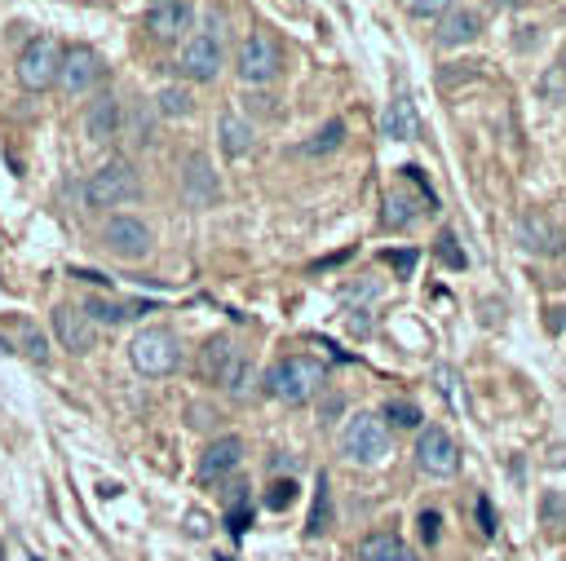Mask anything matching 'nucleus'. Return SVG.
Listing matches in <instances>:
<instances>
[{"instance_id":"nucleus-1","label":"nucleus","mask_w":566,"mask_h":561,"mask_svg":"<svg viewBox=\"0 0 566 561\" xmlns=\"http://www.w3.org/2000/svg\"><path fill=\"white\" fill-rule=\"evenodd\" d=\"M323 384H327V367L318 358H305V353H287L265 371V393L279 402H292V406L310 402Z\"/></svg>"},{"instance_id":"nucleus-2","label":"nucleus","mask_w":566,"mask_h":561,"mask_svg":"<svg viewBox=\"0 0 566 561\" xmlns=\"http://www.w3.org/2000/svg\"><path fill=\"white\" fill-rule=\"evenodd\" d=\"M199 367H203V375L217 380L230 398H248L252 362H248V353H243L230 336H212V340L203 345V353H199Z\"/></svg>"},{"instance_id":"nucleus-3","label":"nucleus","mask_w":566,"mask_h":561,"mask_svg":"<svg viewBox=\"0 0 566 561\" xmlns=\"http://www.w3.org/2000/svg\"><path fill=\"white\" fill-rule=\"evenodd\" d=\"M221 62H226V18L221 13H208L203 18V27L186 40V49H181V75H190V80H212L217 71H221Z\"/></svg>"},{"instance_id":"nucleus-4","label":"nucleus","mask_w":566,"mask_h":561,"mask_svg":"<svg viewBox=\"0 0 566 561\" xmlns=\"http://www.w3.org/2000/svg\"><path fill=\"white\" fill-rule=\"evenodd\" d=\"M137 194H142V177H137V168H133L128 159L102 163V168L88 177V186H84L88 208H119V203H133Z\"/></svg>"},{"instance_id":"nucleus-5","label":"nucleus","mask_w":566,"mask_h":561,"mask_svg":"<svg viewBox=\"0 0 566 561\" xmlns=\"http://www.w3.org/2000/svg\"><path fill=\"white\" fill-rule=\"evenodd\" d=\"M340 455L349 464H380L389 455V424L371 411H358L349 415L345 433H340Z\"/></svg>"},{"instance_id":"nucleus-6","label":"nucleus","mask_w":566,"mask_h":561,"mask_svg":"<svg viewBox=\"0 0 566 561\" xmlns=\"http://www.w3.org/2000/svg\"><path fill=\"white\" fill-rule=\"evenodd\" d=\"M128 358L142 375H168L181 362V340L168 327H142L128 345Z\"/></svg>"},{"instance_id":"nucleus-7","label":"nucleus","mask_w":566,"mask_h":561,"mask_svg":"<svg viewBox=\"0 0 566 561\" xmlns=\"http://www.w3.org/2000/svg\"><path fill=\"white\" fill-rule=\"evenodd\" d=\"M62 53H66V49H62L53 35H31L27 49L18 53V84L31 88V93L57 84V75H62Z\"/></svg>"},{"instance_id":"nucleus-8","label":"nucleus","mask_w":566,"mask_h":561,"mask_svg":"<svg viewBox=\"0 0 566 561\" xmlns=\"http://www.w3.org/2000/svg\"><path fill=\"white\" fill-rule=\"evenodd\" d=\"M234 71H239L248 84H270V80L283 71V49H279V40L265 35V31H252V35L239 44V53H234Z\"/></svg>"},{"instance_id":"nucleus-9","label":"nucleus","mask_w":566,"mask_h":561,"mask_svg":"<svg viewBox=\"0 0 566 561\" xmlns=\"http://www.w3.org/2000/svg\"><path fill=\"white\" fill-rule=\"evenodd\" d=\"M416 464H420L429 477H451V473L460 468V446H455V437H451L447 428H438V424L420 428V437H416Z\"/></svg>"},{"instance_id":"nucleus-10","label":"nucleus","mask_w":566,"mask_h":561,"mask_svg":"<svg viewBox=\"0 0 566 561\" xmlns=\"http://www.w3.org/2000/svg\"><path fill=\"white\" fill-rule=\"evenodd\" d=\"M102 75H106V62H102L97 49L71 44V49L62 53V75H57V84H62L71 97H75V93H88L93 84H102Z\"/></svg>"},{"instance_id":"nucleus-11","label":"nucleus","mask_w":566,"mask_h":561,"mask_svg":"<svg viewBox=\"0 0 566 561\" xmlns=\"http://www.w3.org/2000/svg\"><path fill=\"white\" fill-rule=\"evenodd\" d=\"M102 239H106V247L115 252V256H124V261H142L146 252H150V230H146V221H137V216H111L106 221V230H102Z\"/></svg>"},{"instance_id":"nucleus-12","label":"nucleus","mask_w":566,"mask_h":561,"mask_svg":"<svg viewBox=\"0 0 566 561\" xmlns=\"http://www.w3.org/2000/svg\"><path fill=\"white\" fill-rule=\"evenodd\" d=\"M53 336L62 340V349L88 353V349L97 345V322L84 314V305H80V309H75V305H57V309H53Z\"/></svg>"},{"instance_id":"nucleus-13","label":"nucleus","mask_w":566,"mask_h":561,"mask_svg":"<svg viewBox=\"0 0 566 561\" xmlns=\"http://www.w3.org/2000/svg\"><path fill=\"white\" fill-rule=\"evenodd\" d=\"M190 18H195L190 0H150L146 4V27L155 40H177L181 31H190Z\"/></svg>"},{"instance_id":"nucleus-14","label":"nucleus","mask_w":566,"mask_h":561,"mask_svg":"<svg viewBox=\"0 0 566 561\" xmlns=\"http://www.w3.org/2000/svg\"><path fill=\"white\" fill-rule=\"evenodd\" d=\"M181 194H186V203H190V208H208V203H217L221 186H217V172H212L208 155H190V159H186Z\"/></svg>"},{"instance_id":"nucleus-15","label":"nucleus","mask_w":566,"mask_h":561,"mask_svg":"<svg viewBox=\"0 0 566 561\" xmlns=\"http://www.w3.org/2000/svg\"><path fill=\"white\" fill-rule=\"evenodd\" d=\"M517 243H522L526 252H535V256H557V252H562V230L553 225L548 212H526V216L517 221Z\"/></svg>"},{"instance_id":"nucleus-16","label":"nucleus","mask_w":566,"mask_h":561,"mask_svg":"<svg viewBox=\"0 0 566 561\" xmlns=\"http://www.w3.org/2000/svg\"><path fill=\"white\" fill-rule=\"evenodd\" d=\"M119 115H124V110H119V97H115V93H102V97L88 102V110H84V137H88L93 146L119 137V124H124Z\"/></svg>"},{"instance_id":"nucleus-17","label":"nucleus","mask_w":566,"mask_h":561,"mask_svg":"<svg viewBox=\"0 0 566 561\" xmlns=\"http://www.w3.org/2000/svg\"><path fill=\"white\" fill-rule=\"evenodd\" d=\"M380 133H385L389 141H411V137L420 133L416 102H411L407 93H394V102H389V106H385V115H380Z\"/></svg>"},{"instance_id":"nucleus-18","label":"nucleus","mask_w":566,"mask_h":561,"mask_svg":"<svg viewBox=\"0 0 566 561\" xmlns=\"http://www.w3.org/2000/svg\"><path fill=\"white\" fill-rule=\"evenodd\" d=\"M358 561H420L394 530H371L358 539Z\"/></svg>"},{"instance_id":"nucleus-19","label":"nucleus","mask_w":566,"mask_h":561,"mask_svg":"<svg viewBox=\"0 0 566 561\" xmlns=\"http://www.w3.org/2000/svg\"><path fill=\"white\" fill-rule=\"evenodd\" d=\"M239 459H243V442H239L234 433H226V437H217V442L203 446V455H199V477H221V473H230Z\"/></svg>"},{"instance_id":"nucleus-20","label":"nucleus","mask_w":566,"mask_h":561,"mask_svg":"<svg viewBox=\"0 0 566 561\" xmlns=\"http://www.w3.org/2000/svg\"><path fill=\"white\" fill-rule=\"evenodd\" d=\"M478 31H482V18H478L473 9H451V13L442 18V27H438V44H442V49H455V44L478 40Z\"/></svg>"},{"instance_id":"nucleus-21","label":"nucleus","mask_w":566,"mask_h":561,"mask_svg":"<svg viewBox=\"0 0 566 561\" xmlns=\"http://www.w3.org/2000/svg\"><path fill=\"white\" fill-rule=\"evenodd\" d=\"M217 133H221V150H226V155H248V150H252V124H248L243 115L226 110L221 124H217Z\"/></svg>"},{"instance_id":"nucleus-22","label":"nucleus","mask_w":566,"mask_h":561,"mask_svg":"<svg viewBox=\"0 0 566 561\" xmlns=\"http://www.w3.org/2000/svg\"><path fill=\"white\" fill-rule=\"evenodd\" d=\"M142 309H146L142 300H111V296H97V300H88V305H84V314H88L93 322H111V327H115V322L137 318Z\"/></svg>"},{"instance_id":"nucleus-23","label":"nucleus","mask_w":566,"mask_h":561,"mask_svg":"<svg viewBox=\"0 0 566 561\" xmlns=\"http://www.w3.org/2000/svg\"><path fill=\"white\" fill-rule=\"evenodd\" d=\"M416 199L407 194V190H389L385 194V225H394V230H402V225H411L416 221Z\"/></svg>"},{"instance_id":"nucleus-24","label":"nucleus","mask_w":566,"mask_h":561,"mask_svg":"<svg viewBox=\"0 0 566 561\" xmlns=\"http://www.w3.org/2000/svg\"><path fill=\"white\" fill-rule=\"evenodd\" d=\"M385 424H394V428H420V406L416 402H407V398H389L385 402V415H380Z\"/></svg>"},{"instance_id":"nucleus-25","label":"nucleus","mask_w":566,"mask_h":561,"mask_svg":"<svg viewBox=\"0 0 566 561\" xmlns=\"http://www.w3.org/2000/svg\"><path fill=\"white\" fill-rule=\"evenodd\" d=\"M340 141H345V119H327V124L314 133V141H305L301 150H305V155H327V150H336Z\"/></svg>"},{"instance_id":"nucleus-26","label":"nucleus","mask_w":566,"mask_h":561,"mask_svg":"<svg viewBox=\"0 0 566 561\" xmlns=\"http://www.w3.org/2000/svg\"><path fill=\"white\" fill-rule=\"evenodd\" d=\"M13 331L22 336V353H27L31 362H40V367H44V362H49V345H44V336L35 331V322L18 318V322H13Z\"/></svg>"},{"instance_id":"nucleus-27","label":"nucleus","mask_w":566,"mask_h":561,"mask_svg":"<svg viewBox=\"0 0 566 561\" xmlns=\"http://www.w3.org/2000/svg\"><path fill=\"white\" fill-rule=\"evenodd\" d=\"M155 102H159V115H168V119L190 115V93H186V88H164Z\"/></svg>"},{"instance_id":"nucleus-28","label":"nucleus","mask_w":566,"mask_h":561,"mask_svg":"<svg viewBox=\"0 0 566 561\" xmlns=\"http://www.w3.org/2000/svg\"><path fill=\"white\" fill-rule=\"evenodd\" d=\"M433 252H438V261H442V265H451V269H464V265H469L451 230H442V234H438V243H433Z\"/></svg>"},{"instance_id":"nucleus-29","label":"nucleus","mask_w":566,"mask_h":561,"mask_svg":"<svg viewBox=\"0 0 566 561\" xmlns=\"http://www.w3.org/2000/svg\"><path fill=\"white\" fill-rule=\"evenodd\" d=\"M310 534H323L327 530V477L318 473V495H314V512H310Z\"/></svg>"},{"instance_id":"nucleus-30","label":"nucleus","mask_w":566,"mask_h":561,"mask_svg":"<svg viewBox=\"0 0 566 561\" xmlns=\"http://www.w3.org/2000/svg\"><path fill=\"white\" fill-rule=\"evenodd\" d=\"M292 499H296V481H292V477H287V481H274V486H270V495H265V504H270L274 512H279V508H287Z\"/></svg>"},{"instance_id":"nucleus-31","label":"nucleus","mask_w":566,"mask_h":561,"mask_svg":"<svg viewBox=\"0 0 566 561\" xmlns=\"http://www.w3.org/2000/svg\"><path fill=\"white\" fill-rule=\"evenodd\" d=\"M402 4H407V13H416V18H433V13H451L455 0H402Z\"/></svg>"},{"instance_id":"nucleus-32","label":"nucleus","mask_w":566,"mask_h":561,"mask_svg":"<svg viewBox=\"0 0 566 561\" xmlns=\"http://www.w3.org/2000/svg\"><path fill=\"white\" fill-rule=\"evenodd\" d=\"M416 261H420V256H416V247H402V252H385V265H394L402 278L416 269Z\"/></svg>"},{"instance_id":"nucleus-33","label":"nucleus","mask_w":566,"mask_h":561,"mask_svg":"<svg viewBox=\"0 0 566 561\" xmlns=\"http://www.w3.org/2000/svg\"><path fill=\"white\" fill-rule=\"evenodd\" d=\"M539 93H544V97H553V102H562V97H566V75H562V66H557V71H548V75L539 80Z\"/></svg>"},{"instance_id":"nucleus-34","label":"nucleus","mask_w":566,"mask_h":561,"mask_svg":"<svg viewBox=\"0 0 566 561\" xmlns=\"http://www.w3.org/2000/svg\"><path fill=\"white\" fill-rule=\"evenodd\" d=\"M248 521H252V508H248V504H234V508L226 512V526H230V534H243V530H248Z\"/></svg>"},{"instance_id":"nucleus-35","label":"nucleus","mask_w":566,"mask_h":561,"mask_svg":"<svg viewBox=\"0 0 566 561\" xmlns=\"http://www.w3.org/2000/svg\"><path fill=\"white\" fill-rule=\"evenodd\" d=\"M438 526H442V517H438L433 508H424V512H420V539H424V543H438Z\"/></svg>"},{"instance_id":"nucleus-36","label":"nucleus","mask_w":566,"mask_h":561,"mask_svg":"<svg viewBox=\"0 0 566 561\" xmlns=\"http://www.w3.org/2000/svg\"><path fill=\"white\" fill-rule=\"evenodd\" d=\"M478 526H482V534H495V508H491V499H478Z\"/></svg>"},{"instance_id":"nucleus-37","label":"nucleus","mask_w":566,"mask_h":561,"mask_svg":"<svg viewBox=\"0 0 566 561\" xmlns=\"http://www.w3.org/2000/svg\"><path fill=\"white\" fill-rule=\"evenodd\" d=\"M438 389H442L447 398H455V371H451V367H438Z\"/></svg>"},{"instance_id":"nucleus-38","label":"nucleus","mask_w":566,"mask_h":561,"mask_svg":"<svg viewBox=\"0 0 566 561\" xmlns=\"http://www.w3.org/2000/svg\"><path fill=\"white\" fill-rule=\"evenodd\" d=\"M186 530H190L195 539H203V534H208V517H203V512H190V517H186Z\"/></svg>"},{"instance_id":"nucleus-39","label":"nucleus","mask_w":566,"mask_h":561,"mask_svg":"<svg viewBox=\"0 0 566 561\" xmlns=\"http://www.w3.org/2000/svg\"><path fill=\"white\" fill-rule=\"evenodd\" d=\"M349 327H354V331H358V336H363V331H367V327H371V322H367V314H363V309H358V314H354V318H349Z\"/></svg>"},{"instance_id":"nucleus-40","label":"nucleus","mask_w":566,"mask_h":561,"mask_svg":"<svg viewBox=\"0 0 566 561\" xmlns=\"http://www.w3.org/2000/svg\"><path fill=\"white\" fill-rule=\"evenodd\" d=\"M0 561H4V548H0Z\"/></svg>"},{"instance_id":"nucleus-41","label":"nucleus","mask_w":566,"mask_h":561,"mask_svg":"<svg viewBox=\"0 0 566 561\" xmlns=\"http://www.w3.org/2000/svg\"><path fill=\"white\" fill-rule=\"evenodd\" d=\"M562 75H566V62H562Z\"/></svg>"}]
</instances>
